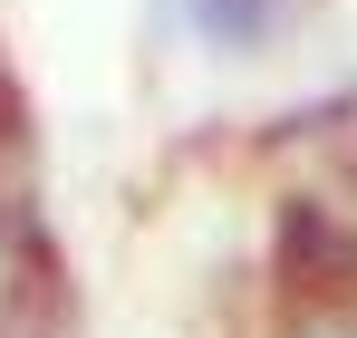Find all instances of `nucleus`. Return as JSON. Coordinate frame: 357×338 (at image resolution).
I'll list each match as a JSON object with an SVG mask.
<instances>
[{
	"instance_id": "f257e3e1",
	"label": "nucleus",
	"mask_w": 357,
	"mask_h": 338,
	"mask_svg": "<svg viewBox=\"0 0 357 338\" xmlns=\"http://www.w3.org/2000/svg\"><path fill=\"white\" fill-rule=\"evenodd\" d=\"M193 20H203L222 49H251V39L271 29V0H193Z\"/></svg>"
}]
</instances>
